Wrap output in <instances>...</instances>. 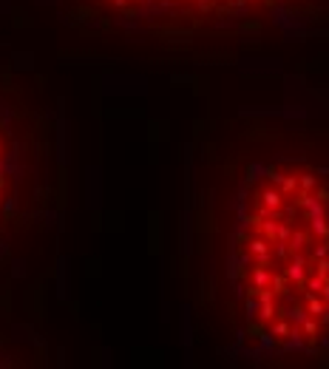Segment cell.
I'll return each instance as SVG.
<instances>
[{
  "label": "cell",
  "mask_w": 329,
  "mask_h": 369,
  "mask_svg": "<svg viewBox=\"0 0 329 369\" xmlns=\"http://www.w3.org/2000/svg\"><path fill=\"white\" fill-rule=\"evenodd\" d=\"M233 270L256 338L290 352L329 338V184L315 168L278 162L250 184Z\"/></svg>",
  "instance_id": "6da1fadb"
},
{
  "label": "cell",
  "mask_w": 329,
  "mask_h": 369,
  "mask_svg": "<svg viewBox=\"0 0 329 369\" xmlns=\"http://www.w3.org/2000/svg\"><path fill=\"white\" fill-rule=\"evenodd\" d=\"M128 12H190V14H208V12H230V9H250L256 3H270V0H105Z\"/></svg>",
  "instance_id": "7a4b0ae2"
},
{
  "label": "cell",
  "mask_w": 329,
  "mask_h": 369,
  "mask_svg": "<svg viewBox=\"0 0 329 369\" xmlns=\"http://www.w3.org/2000/svg\"><path fill=\"white\" fill-rule=\"evenodd\" d=\"M12 176H14V154H12V139H9L6 128L0 125V213L9 202L12 193Z\"/></svg>",
  "instance_id": "3957f363"
}]
</instances>
